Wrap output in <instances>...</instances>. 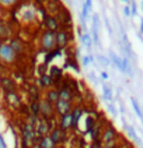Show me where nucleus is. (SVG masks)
I'll return each instance as SVG.
<instances>
[{"mask_svg":"<svg viewBox=\"0 0 143 148\" xmlns=\"http://www.w3.org/2000/svg\"><path fill=\"white\" fill-rule=\"evenodd\" d=\"M59 91V99H62V101H66V102H73L76 98L75 92L73 90L67 85V82H63L62 84V87L58 88Z\"/></svg>","mask_w":143,"mask_h":148,"instance_id":"1a4fd4ad","label":"nucleus"},{"mask_svg":"<svg viewBox=\"0 0 143 148\" xmlns=\"http://www.w3.org/2000/svg\"><path fill=\"white\" fill-rule=\"evenodd\" d=\"M102 97H104L105 101H112V97H114V95H112V90L109 88L107 84L102 85Z\"/></svg>","mask_w":143,"mask_h":148,"instance_id":"a878e982","label":"nucleus"},{"mask_svg":"<svg viewBox=\"0 0 143 148\" xmlns=\"http://www.w3.org/2000/svg\"><path fill=\"white\" fill-rule=\"evenodd\" d=\"M0 45H1V39H0Z\"/></svg>","mask_w":143,"mask_h":148,"instance_id":"58836bf2","label":"nucleus"},{"mask_svg":"<svg viewBox=\"0 0 143 148\" xmlns=\"http://www.w3.org/2000/svg\"><path fill=\"white\" fill-rule=\"evenodd\" d=\"M100 16L97 14V13H94L91 16V28H94V29H98L100 28Z\"/></svg>","mask_w":143,"mask_h":148,"instance_id":"bb28decb","label":"nucleus"},{"mask_svg":"<svg viewBox=\"0 0 143 148\" xmlns=\"http://www.w3.org/2000/svg\"><path fill=\"white\" fill-rule=\"evenodd\" d=\"M101 78L107 80V78H108V73H105V71H101Z\"/></svg>","mask_w":143,"mask_h":148,"instance_id":"c9c22d12","label":"nucleus"},{"mask_svg":"<svg viewBox=\"0 0 143 148\" xmlns=\"http://www.w3.org/2000/svg\"><path fill=\"white\" fill-rule=\"evenodd\" d=\"M97 59H98V62H100L101 66H104V67L109 66V59L108 58H105V56H102V55H98Z\"/></svg>","mask_w":143,"mask_h":148,"instance_id":"c756f323","label":"nucleus"},{"mask_svg":"<svg viewBox=\"0 0 143 148\" xmlns=\"http://www.w3.org/2000/svg\"><path fill=\"white\" fill-rule=\"evenodd\" d=\"M39 87H37V85H30V88H28V94H30V97H31V101H39V90H38Z\"/></svg>","mask_w":143,"mask_h":148,"instance_id":"5701e85b","label":"nucleus"},{"mask_svg":"<svg viewBox=\"0 0 143 148\" xmlns=\"http://www.w3.org/2000/svg\"><path fill=\"white\" fill-rule=\"evenodd\" d=\"M17 53L11 49V46L8 45V42H1L0 45V62L4 64H11L17 60Z\"/></svg>","mask_w":143,"mask_h":148,"instance_id":"f03ea898","label":"nucleus"},{"mask_svg":"<svg viewBox=\"0 0 143 148\" xmlns=\"http://www.w3.org/2000/svg\"><path fill=\"white\" fill-rule=\"evenodd\" d=\"M132 105H133V109L136 110V113H137L139 116L142 115V113H140V109H139V106H137V103H136V101H135V99H132Z\"/></svg>","mask_w":143,"mask_h":148,"instance_id":"473e14b6","label":"nucleus"},{"mask_svg":"<svg viewBox=\"0 0 143 148\" xmlns=\"http://www.w3.org/2000/svg\"><path fill=\"white\" fill-rule=\"evenodd\" d=\"M72 42V34H70V29L67 28H62L56 32V48L58 49H65L70 45Z\"/></svg>","mask_w":143,"mask_h":148,"instance_id":"7ed1b4c3","label":"nucleus"},{"mask_svg":"<svg viewBox=\"0 0 143 148\" xmlns=\"http://www.w3.org/2000/svg\"><path fill=\"white\" fill-rule=\"evenodd\" d=\"M73 109V102H66V101H62L59 99L58 102L55 103V112L58 113L59 116L66 115V113H70Z\"/></svg>","mask_w":143,"mask_h":148,"instance_id":"ddd939ff","label":"nucleus"},{"mask_svg":"<svg viewBox=\"0 0 143 148\" xmlns=\"http://www.w3.org/2000/svg\"><path fill=\"white\" fill-rule=\"evenodd\" d=\"M87 77H88V80H90V81L91 82H94V84H97V77H95V74L93 73H88V75H87Z\"/></svg>","mask_w":143,"mask_h":148,"instance_id":"2f4dec72","label":"nucleus"},{"mask_svg":"<svg viewBox=\"0 0 143 148\" xmlns=\"http://www.w3.org/2000/svg\"><path fill=\"white\" fill-rule=\"evenodd\" d=\"M56 18L59 20V23L62 25V28H70L72 27V14L66 7H62L56 14Z\"/></svg>","mask_w":143,"mask_h":148,"instance_id":"6e6552de","label":"nucleus"},{"mask_svg":"<svg viewBox=\"0 0 143 148\" xmlns=\"http://www.w3.org/2000/svg\"><path fill=\"white\" fill-rule=\"evenodd\" d=\"M13 36V27L6 20L0 18V39L1 41H10Z\"/></svg>","mask_w":143,"mask_h":148,"instance_id":"9d476101","label":"nucleus"},{"mask_svg":"<svg viewBox=\"0 0 143 148\" xmlns=\"http://www.w3.org/2000/svg\"><path fill=\"white\" fill-rule=\"evenodd\" d=\"M38 144L41 145V148H56L55 143L50 140L49 136H42L38 138Z\"/></svg>","mask_w":143,"mask_h":148,"instance_id":"aec40b11","label":"nucleus"},{"mask_svg":"<svg viewBox=\"0 0 143 148\" xmlns=\"http://www.w3.org/2000/svg\"><path fill=\"white\" fill-rule=\"evenodd\" d=\"M38 87H39L41 90L53 88V80H52V77H50L48 73L39 75V78H38Z\"/></svg>","mask_w":143,"mask_h":148,"instance_id":"dca6fc26","label":"nucleus"},{"mask_svg":"<svg viewBox=\"0 0 143 148\" xmlns=\"http://www.w3.org/2000/svg\"><path fill=\"white\" fill-rule=\"evenodd\" d=\"M8 45L11 46V49L14 50L17 53V56H20V55H23L24 53V50H25V48H24V42L21 41L20 38H11L10 41H8Z\"/></svg>","mask_w":143,"mask_h":148,"instance_id":"f3484780","label":"nucleus"},{"mask_svg":"<svg viewBox=\"0 0 143 148\" xmlns=\"http://www.w3.org/2000/svg\"><path fill=\"white\" fill-rule=\"evenodd\" d=\"M50 137V140L55 143V145L58 147V145H60V144H63L65 141H66L67 138V132H65V130H62L60 127H52L50 129L49 134H48Z\"/></svg>","mask_w":143,"mask_h":148,"instance_id":"0eeeda50","label":"nucleus"},{"mask_svg":"<svg viewBox=\"0 0 143 148\" xmlns=\"http://www.w3.org/2000/svg\"><path fill=\"white\" fill-rule=\"evenodd\" d=\"M0 88H1V91H3L4 94H6V92L17 91V84L11 77L3 75V77H0Z\"/></svg>","mask_w":143,"mask_h":148,"instance_id":"9b49d317","label":"nucleus"},{"mask_svg":"<svg viewBox=\"0 0 143 148\" xmlns=\"http://www.w3.org/2000/svg\"><path fill=\"white\" fill-rule=\"evenodd\" d=\"M31 148H41V145H39V144H38V141H37V143H35V144H34Z\"/></svg>","mask_w":143,"mask_h":148,"instance_id":"e433bc0d","label":"nucleus"},{"mask_svg":"<svg viewBox=\"0 0 143 148\" xmlns=\"http://www.w3.org/2000/svg\"><path fill=\"white\" fill-rule=\"evenodd\" d=\"M39 46H41V49L45 53L56 49V32H52V31H46L45 29L41 34V38H39Z\"/></svg>","mask_w":143,"mask_h":148,"instance_id":"f257e3e1","label":"nucleus"},{"mask_svg":"<svg viewBox=\"0 0 143 148\" xmlns=\"http://www.w3.org/2000/svg\"><path fill=\"white\" fill-rule=\"evenodd\" d=\"M38 1H44V3H45V1H46V0H38Z\"/></svg>","mask_w":143,"mask_h":148,"instance_id":"4c0bfd02","label":"nucleus"},{"mask_svg":"<svg viewBox=\"0 0 143 148\" xmlns=\"http://www.w3.org/2000/svg\"><path fill=\"white\" fill-rule=\"evenodd\" d=\"M55 105H52L45 98L39 99V116L44 119H53L55 115Z\"/></svg>","mask_w":143,"mask_h":148,"instance_id":"39448f33","label":"nucleus"},{"mask_svg":"<svg viewBox=\"0 0 143 148\" xmlns=\"http://www.w3.org/2000/svg\"><path fill=\"white\" fill-rule=\"evenodd\" d=\"M45 99L48 101V102H50L52 105H55L56 102L59 101V91L58 88H49V90H46V92H45Z\"/></svg>","mask_w":143,"mask_h":148,"instance_id":"6ab92c4d","label":"nucleus"},{"mask_svg":"<svg viewBox=\"0 0 143 148\" xmlns=\"http://www.w3.org/2000/svg\"><path fill=\"white\" fill-rule=\"evenodd\" d=\"M88 148H102V143L100 141H91L90 143V145H88Z\"/></svg>","mask_w":143,"mask_h":148,"instance_id":"7c9ffc66","label":"nucleus"},{"mask_svg":"<svg viewBox=\"0 0 143 148\" xmlns=\"http://www.w3.org/2000/svg\"><path fill=\"white\" fill-rule=\"evenodd\" d=\"M95 123H97V119H95L94 116H91V115L87 116V119H86V132L87 133L90 132L93 127L95 126Z\"/></svg>","mask_w":143,"mask_h":148,"instance_id":"393cba45","label":"nucleus"},{"mask_svg":"<svg viewBox=\"0 0 143 148\" xmlns=\"http://www.w3.org/2000/svg\"><path fill=\"white\" fill-rule=\"evenodd\" d=\"M84 6H86L87 8H90V10H91V7H93V0H86V1H84Z\"/></svg>","mask_w":143,"mask_h":148,"instance_id":"f704fd0d","label":"nucleus"},{"mask_svg":"<svg viewBox=\"0 0 143 148\" xmlns=\"http://www.w3.org/2000/svg\"><path fill=\"white\" fill-rule=\"evenodd\" d=\"M82 116H83V108L79 106V105L73 106V109H72V119H73V127H72V130H77L79 122H80Z\"/></svg>","mask_w":143,"mask_h":148,"instance_id":"a211bd4d","label":"nucleus"},{"mask_svg":"<svg viewBox=\"0 0 143 148\" xmlns=\"http://www.w3.org/2000/svg\"><path fill=\"white\" fill-rule=\"evenodd\" d=\"M63 7L60 0H46L45 1V11L46 14H50V16H56L58 11Z\"/></svg>","mask_w":143,"mask_h":148,"instance_id":"4468645a","label":"nucleus"},{"mask_svg":"<svg viewBox=\"0 0 143 148\" xmlns=\"http://www.w3.org/2000/svg\"><path fill=\"white\" fill-rule=\"evenodd\" d=\"M4 101L7 102L11 108H20L23 105L21 102V97L17 91H11V92H6L4 94Z\"/></svg>","mask_w":143,"mask_h":148,"instance_id":"f8f14e48","label":"nucleus"},{"mask_svg":"<svg viewBox=\"0 0 143 148\" xmlns=\"http://www.w3.org/2000/svg\"><path fill=\"white\" fill-rule=\"evenodd\" d=\"M108 110H109V112H111V113H112L114 116H117V109L114 108V105H111V103H109V105H108Z\"/></svg>","mask_w":143,"mask_h":148,"instance_id":"72a5a7b5","label":"nucleus"},{"mask_svg":"<svg viewBox=\"0 0 143 148\" xmlns=\"http://www.w3.org/2000/svg\"><path fill=\"white\" fill-rule=\"evenodd\" d=\"M59 127L65 132H69L72 130L73 127V119H72V112L70 113H66V115H62L60 119H59Z\"/></svg>","mask_w":143,"mask_h":148,"instance_id":"2eb2a0df","label":"nucleus"},{"mask_svg":"<svg viewBox=\"0 0 143 148\" xmlns=\"http://www.w3.org/2000/svg\"><path fill=\"white\" fill-rule=\"evenodd\" d=\"M20 0H0V6L3 7H11V6H16Z\"/></svg>","mask_w":143,"mask_h":148,"instance_id":"c85d7f7f","label":"nucleus"},{"mask_svg":"<svg viewBox=\"0 0 143 148\" xmlns=\"http://www.w3.org/2000/svg\"><path fill=\"white\" fill-rule=\"evenodd\" d=\"M28 110L34 116H39V101H30L28 103Z\"/></svg>","mask_w":143,"mask_h":148,"instance_id":"4be33fe9","label":"nucleus"},{"mask_svg":"<svg viewBox=\"0 0 143 148\" xmlns=\"http://www.w3.org/2000/svg\"><path fill=\"white\" fill-rule=\"evenodd\" d=\"M118 134L117 129L112 126V124H107L102 130V134H101V143L102 144H108V143H112V141H118Z\"/></svg>","mask_w":143,"mask_h":148,"instance_id":"20e7f679","label":"nucleus"},{"mask_svg":"<svg viewBox=\"0 0 143 148\" xmlns=\"http://www.w3.org/2000/svg\"><path fill=\"white\" fill-rule=\"evenodd\" d=\"M80 41H82V43H83V46L86 48L87 50H91L93 48V38L91 35L88 32H83L82 34V36H80Z\"/></svg>","mask_w":143,"mask_h":148,"instance_id":"412c9836","label":"nucleus"},{"mask_svg":"<svg viewBox=\"0 0 143 148\" xmlns=\"http://www.w3.org/2000/svg\"><path fill=\"white\" fill-rule=\"evenodd\" d=\"M82 64H83L84 67H87L88 64H94V56H93V55L84 56V58L82 59Z\"/></svg>","mask_w":143,"mask_h":148,"instance_id":"cd10ccee","label":"nucleus"},{"mask_svg":"<svg viewBox=\"0 0 143 148\" xmlns=\"http://www.w3.org/2000/svg\"><path fill=\"white\" fill-rule=\"evenodd\" d=\"M59 52H60V49H53V50H50V52H48V53H45V59H44V63L45 64H48V63H50L52 60H53V58H56L59 55Z\"/></svg>","mask_w":143,"mask_h":148,"instance_id":"b1692460","label":"nucleus"},{"mask_svg":"<svg viewBox=\"0 0 143 148\" xmlns=\"http://www.w3.org/2000/svg\"><path fill=\"white\" fill-rule=\"evenodd\" d=\"M42 24L45 27L46 31H52V32H58L59 29H62V25L59 23V20L56 18V16H50V14H45Z\"/></svg>","mask_w":143,"mask_h":148,"instance_id":"423d86ee","label":"nucleus"}]
</instances>
